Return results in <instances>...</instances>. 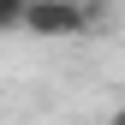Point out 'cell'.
<instances>
[{
  "label": "cell",
  "mask_w": 125,
  "mask_h": 125,
  "mask_svg": "<svg viewBox=\"0 0 125 125\" xmlns=\"http://www.w3.org/2000/svg\"><path fill=\"white\" fill-rule=\"evenodd\" d=\"M24 12H30V0H0V36L6 30H24Z\"/></svg>",
  "instance_id": "7a4b0ae2"
},
{
  "label": "cell",
  "mask_w": 125,
  "mask_h": 125,
  "mask_svg": "<svg viewBox=\"0 0 125 125\" xmlns=\"http://www.w3.org/2000/svg\"><path fill=\"white\" fill-rule=\"evenodd\" d=\"M89 6H107V0H89Z\"/></svg>",
  "instance_id": "277c9868"
},
{
  "label": "cell",
  "mask_w": 125,
  "mask_h": 125,
  "mask_svg": "<svg viewBox=\"0 0 125 125\" xmlns=\"http://www.w3.org/2000/svg\"><path fill=\"white\" fill-rule=\"evenodd\" d=\"M95 12L101 6H89V0H30L24 30L30 36H48V42H72V36L95 30Z\"/></svg>",
  "instance_id": "6da1fadb"
},
{
  "label": "cell",
  "mask_w": 125,
  "mask_h": 125,
  "mask_svg": "<svg viewBox=\"0 0 125 125\" xmlns=\"http://www.w3.org/2000/svg\"><path fill=\"white\" fill-rule=\"evenodd\" d=\"M107 125H125V101H119V107H113V113H107Z\"/></svg>",
  "instance_id": "3957f363"
}]
</instances>
